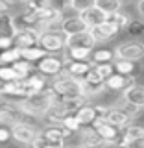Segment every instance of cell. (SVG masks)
Masks as SVG:
<instances>
[{"instance_id":"obj_27","label":"cell","mask_w":144,"mask_h":148,"mask_svg":"<svg viewBox=\"0 0 144 148\" xmlns=\"http://www.w3.org/2000/svg\"><path fill=\"white\" fill-rule=\"evenodd\" d=\"M126 34L131 39H141L144 35V18H131L126 26Z\"/></svg>"},{"instance_id":"obj_30","label":"cell","mask_w":144,"mask_h":148,"mask_svg":"<svg viewBox=\"0 0 144 148\" xmlns=\"http://www.w3.org/2000/svg\"><path fill=\"white\" fill-rule=\"evenodd\" d=\"M94 6L100 8L104 13H115L122 8V4H120V0H96Z\"/></svg>"},{"instance_id":"obj_11","label":"cell","mask_w":144,"mask_h":148,"mask_svg":"<svg viewBox=\"0 0 144 148\" xmlns=\"http://www.w3.org/2000/svg\"><path fill=\"white\" fill-rule=\"evenodd\" d=\"M104 119L107 120V122H111L113 126H117L118 130H124L133 120V117L122 108V106H109V109H107V113H105Z\"/></svg>"},{"instance_id":"obj_20","label":"cell","mask_w":144,"mask_h":148,"mask_svg":"<svg viewBox=\"0 0 144 148\" xmlns=\"http://www.w3.org/2000/svg\"><path fill=\"white\" fill-rule=\"evenodd\" d=\"M74 115H76L78 120L81 122V126H91V124L98 119V113H96L94 104H89V102H85L81 108H78V111Z\"/></svg>"},{"instance_id":"obj_22","label":"cell","mask_w":144,"mask_h":148,"mask_svg":"<svg viewBox=\"0 0 144 148\" xmlns=\"http://www.w3.org/2000/svg\"><path fill=\"white\" fill-rule=\"evenodd\" d=\"M91 50L87 46H67L65 48V58L67 59H80V61H85V59L91 58Z\"/></svg>"},{"instance_id":"obj_42","label":"cell","mask_w":144,"mask_h":148,"mask_svg":"<svg viewBox=\"0 0 144 148\" xmlns=\"http://www.w3.org/2000/svg\"><path fill=\"white\" fill-rule=\"evenodd\" d=\"M131 146H139V148H144V137H139L131 143Z\"/></svg>"},{"instance_id":"obj_26","label":"cell","mask_w":144,"mask_h":148,"mask_svg":"<svg viewBox=\"0 0 144 148\" xmlns=\"http://www.w3.org/2000/svg\"><path fill=\"white\" fill-rule=\"evenodd\" d=\"M20 56L24 59H28V61H33V63H37L39 59H43L44 56H46V52L43 48H41L39 45H33V46H26V48H20Z\"/></svg>"},{"instance_id":"obj_9","label":"cell","mask_w":144,"mask_h":148,"mask_svg":"<svg viewBox=\"0 0 144 148\" xmlns=\"http://www.w3.org/2000/svg\"><path fill=\"white\" fill-rule=\"evenodd\" d=\"M91 126L94 128L96 133L102 137L104 145H117V139L120 137V133H122L117 126H113L111 122H107L104 117H98L94 122L91 124Z\"/></svg>"},{"instance_id":"obj_23","label":"cell","mask_w":144,"mask_h":148,"mask_svg":"<svg viewBox=\"0 0 144 148\" xmlns=\"http://www.w3.org/2000/svg\"><path fill=\"white\" fill-rule=\"evenodd\" d=\"M113 65H115V72L128 74V76H135L137 61H131V59H124V58H117V59L113 61Z\"/></svg>"},{"instance_id":"obj_37","label":"cell","mask_w":144,"mask_h":148,"mask_svg":"<svg viewBox=\"0 0 144 148\" xmlns=\"http://www.w3.org/2000/svg\"><path fill=\"white\" fill-rule=\"evenodd\" d=\"M46 4H50V0H24V9L37 13L39 9H43Z\"/></svg>"},{"instance_id":"obj_33","label":"cell","mask_w":144,"mask_h":148,"mask_svg":"<svg viewBox=\"0 0 144 148\" xmlns=\"http://www.w3.org/2000/svg\"><path fill=\"white\" fill-rule=\"evenodd\" d=\"M107 18H111V21H115L117 22V24L120 26V30H126V26L129 24V21H131V18L128 17V13H124V11H115V13H109V17Z\"/></svg>"},{"instance_id":"obj_38","label":"cell","mask_w":144,"mask_h":148,"mask_svg":"<svg viewBox=\"0 0 144 148\" xmlns=\"http://www.w3.org/2000/svg\"><path fill=\"white\" fill-rule=\"evenodd\" d=\"M11 139V124L0 122V145L2 143H8Z\"/></svg>"},{"instance_id":"obj_17","label":"cell","mask_w":144,"mask_h":148,"mask_svg":"<svg viewBox=\"0 0 144 148\" xmlns=\"http://www.w3.org/2000/svg\"><path fill=\"white\" fill-rule=\"evenodd\" d=\"M67 46H87V48H94L96 41H94V37H92L91 32L85 30V32H80V34L68 35L67 37Z\"/></svg>"},{"instance_id":"obj_6","label":"cell","mask_w":144,"mask_h":148,"mask_svg":"<svg viewBox=\"0 0 144 148\" xmlns=\"http://www.w3.org/2000/svg\"><path fill=\"white\" fill-rule=\"evenodd\" d=\"M117 58L131 59V61H142L144 59V43L141 39H131V41H122L115 48Z\"/></svg>"},{"instance_id":"obj_21","label":"cell","mask_w":144,"mask_h":148,"mask_svg":"<svg viewBox=\"0 0 144 148\" xmlns=\"http://www.w3.org/2000/svg\"><path fill=\"white\" fill-rule=\"evenodd\" d=\"M115 58H117V54H115L113 48H105V46H102V48H92L91 50V58L89 61L92 65L96 63H107V61H115Z\"/></svg>"},{"instance_id":"obj_45","label":"cell","mask_w":144,"mask_h":148,"mask_svg":"<svg viewBox=\"0 0 144 148\" xmlns=\"http://www.w3.org/2000/svg\"><path fill=\"white\" fill-rule=\"evenodd\" d=\"M65 4H68V0H65Z\"/></svg>"},{"instance_id":"obj_12","label":"cell","mask_w":144,"mask_h":148,"mask_svg":"<svg viewBox=\"0 0 144 148\" xmlns=\"http://www.w3.org/2000/svg\"><path fill=\"white\" fill-rule=\"evenodd\" d=\"M59 30L68 37V35H74V34H80V32L89 30V26L83 22L80 13H74V15H65L63 17L61 24H59Z\"/></svg>"},{"instance_id":"obj_14","label":"cell","mask_w":144,"mask_h":148,"mask_svg":"<svg viewBox=\"0 0 144 148\" xmlns=\"http://www.w3.org/2000/svg\"><path fill=\"white\" fill-rule=\"evenodd\" d=\"M24 83H26V91L28 95H35V92H41L44 91L46 87L50 85L48 83V76H44V74H41L39 71L31 72L30 76L24 78Z\"/></svg>"},{"instance_id":"obj_29","label":"cell","mask_w":144,"mask_h":148,"mask_svg":"<svg viewBox=\"0 0 144 148\" xmlns=\"http://www.w3.org/2000/svg\"><path fill=\"white\" fill-rule=\"evenodd\" d=\"M122 135L126 137L129 143H133L135 139H139V137H144V126H142V124H131V122H129L128 126L124 128Z\"/></svg>"},{"instance_id":"obj_2","label":"cell","mask_w":144,"mask_h":148,"mask_svg":"<svg viewBox=\"0 0 144 148\" xmlns=\"http://www.w3.org/2000/svg\"><path fill=\"white\" fill-rule=\"evenodd\" d=\"M50 87L59 98H74V96H85L83 95V82L80 78H74L68 72H61L52 78Z\"/></svg>"},{"instance_id":"obj_18","label":"cell","mask_w":144,"mask_h":148,"mask_svg":"<svg viewBox=\"0 0 144 148\" xmlns=\"http://www.w3.org/2000/svg\"><path fill=\"white\" fill-rule=\"evenodd\" d=\"M122 98L144 108V85L135 82L133 85H129L126 91H122Z\"/></svg>"},{"instance_id":"obj_15","label":"cell","mask_w":144,"mask_h":148,"mask_svg":"<svg viewBox=\"0 0 144 148\" xmlns=\"http://www.w3.org/2000/svg\"><path fill=\"white\" fill-rule=\"evenodd\" d=\"M91 67H92V63L89 61V59H85V61H80V59H68V61L65 63V72H68L70 76L80 78L81 80V78L91 71Z\"/></svg>"},{"instance_id":"obj_16","label":"cell","mask_w":144,"mask_h":148,"mask_svg":"<svg viewBox=\"0 0 144 148\" xmlns=\"http://www.w3.org/2000/svg\"><path fill=\"white\" fill-rule=\"evenodd\" d=\"M80 17L83 18V22L91 28V26H96V24H100V22H104L105 18L109 17V13H104L100 8L92 6L89 9H85V11H80Z\"/></svg>"},{"instance_id":"obj_4","label":"cell","mask_w":144,"mask_h":148,"mask_svg":"<svg viewBox=\"0 0 144 148\" xmlns=\"http://www.w3.org/2000/svg\"><path fill=\"white\" fill-rule=\"evenodd\" d=\"M68 59L65 58V54H46L43 59H39V61L35 63L37 71L41 74H44V76L48 78H54L57 76V74H61L65 71V63H67Z\"/></svg>"},{"instance_id":"obj_5","label":"cell","mask_w":144,"mask_h":148,"mask_svg":"<svg viewBox=\"0 0 144 148\" xmlns=\"http://www.w3.org/2000/svg\"><path fill=\"white\" fill-rule=\"evenodd\" d=\"M89 32L92 34V37H94L96 45H100V43H109V41L115 39V37H117L122 30H120V26H118L115 21H111V18H105V21L100 22V24L91 26Z\"/></svg>"},{"instance_id":"obj_39","label":"cell","mask_w":144,"mask_h":148,"mask_svg":"<svg viewBox=\"0 0 144 148\" xmlns=\"http://www.w3.org/2000/svg\"><path fill=\"white\" fill-rule=\"evenodd\" d=\"M11 46H15L11 35H0V50H8V48H11Z\"/></svg>"},{"instance_id":"obj_41","label":"cell","mask_w":144,"mask_h":148,"mask_svg":"<svg viewBox=\"0 0 144 148\" xmlns=\"http://www.w3.org/2000/svg\"><path fill=\"white\" fill-rule=\"evenodd\" d=\"M137 11L141 15V18H144V0H139L137 2Z\"/></svg>"},{"instance_id":"obj_3","label":"cell","mask_w":144,"mask_h":148,"mask_svg":"<svg viewBox=\"0 0 144 148\" xmlns=\"http://www.w3.org/2000/svg\"><path fill=\"white\" fill-rule=\"evenodd\" d=\"M37 45H39L46 54H61V52H65V48H67V35H65L61 30L48 28V30L41 32L39 43Z\"/></svg>"},{"instance_id":"obj_28","label":"cell","mask_w":144,"mask_h":148,"mask_svg":"<svg viewBox=\"0 0 144 148\" xmlns=\"http://www.w3.org/2000/svg\"><path fill=\"white\" fill-rule=\"evenodd\" d=\"M20 48L11 46L8 50H0V65H13L17 59H20Z\"/></svg>"},{"instance_id":"obj_31","label":"cell","mask_w":144,"mask_h":148,"mask_svg":"<svg viewBox=\"0 0 144 148\" xmlns=\"http://www.w3.org/2000/svg\"><path fill=\"white\" fill-rule=\"evenodd\" d=\"M94 2L96 0H68V4H63V6H68L70 11H74V13H80V11H85V9L92 8Z\"/></svg>"},{"instance_id":"obj_32","label":"cell","mask_w":144,"mask_h":148,"mask_svg":"<svg viewBox=\"0 0 144 148\" xmlns=\"http://www.w3.org/2000/svg\"><path fill=\"white\" fill-rule=\"evenodd\" d=\"M61 124H63V126L67 128V130H70L72 133H78V132H80V130L83 128V126H81V122L78 120V117H76L74 113L67 115V117H65V119L61 120Z\"/></svg>"},{"instance_id":"obj_19","label":"cell","mask_w":144,"mask_h":148,"mask_svg":"<svg viewBox=\"0 0 144 148\" xmlns=\"http://www.w3.org/2000/svg\"><path fill=\"white\" fill-rule=\"evenodd\" d=\"M78 135H80V145H85V146H102L104 145L102 137L96 133V130L92 126H83L78 132Z\"/></svg>"},{"instance_id":"obj_10","label":"cell","mask_w":144,"mask_h":148,"mask_svg":"<svg viewBox=\"0 0 144 148\" xmlns=\"http://www.w3.org/2000/svg\"><path fill=\"white\" fill-rule=\"evenodd\" d=\"M104 83H105V91H109V92H122V91H126L129 85L135 83V76L113 72L111 76H107L104 80Z\"/></svg>"},{"instance_id":"obj_1","label":"cell","mask_w":144,"mask_h":148,"mask_svg":"<svg viewBox=\"0 0 144 148\" xmlns=\"http://www.w3.org/2000/svg\"><path fill=\"white\" fill-rule=\"evenodd\" d=\"M59 100L61 98H59L52 91V87L48 85L44 91L35 92V95H28L26 98L18 100V104H20L22 111H24L28 117H43L46 113V109H48L54 102H59Z\"/></svg>"},{"instance_id":"obj_44","label":"cell","mask_w":144,"mask_h":148,"mask_svg":"<svg viewBox=\"0 0 144 148\" xmlns=\"http://www.w3.org/2000/svg\"><path fill=\"white\" fill-rule=\"evenodd\" d=\"M126 2H129V0H120V4H122V6H124V4H126Z\"/></svg>"},{"instance_id":"obj_40","label":"cell","mask_w":144,"mask_h":148,"mask_svg":"<svg viewBox=\"0 0 144 148\" xmlns=\"http://www.w3.org/2000/svg\"><path fill=\"white\" fill-rule=\"evenodd\" d=\"M11 9H13V4L9 0H0V15L2 13H11Z\"/></svg>"},{"instance_id":"obj_8","label":"cell","mask_w":144,"mask_h":148,"mask_svg":"<svg viewBox=\"0 0 144 148\" xmlns=\"http://www.w3.org/2000/svg\"><path fill=\"white\" fill-rule=\"evenodd\" d=\"M81 82H83V95L87 98H92V96H98V95H104L105 92L104 78L94 71V67H91V71L81 78Z\"/></svg>"},{"instance_id":"obj_34","label":"cell","mask_w":144,"mask_h":148,"mask_svg":"<svg viewBox=\"0 0 144 148\" xmlns=\"http://www.w3.org/2000/svg\"><path fill=\"white\" fill-rule=\"evenodd\" d=\"M17 78L18 74L15 72V69L11 65H0V82H13Z\"/></svg>"},{"instance_id":"obj_7","label":"cell","mask_w":144,"mask_h":148,"mask_svg":"<svg viewBox=\"0 0 144 148\" xmlns=\"http://www.w3.org/2000/svg\"><path fill=\"white\" fill-rule=\"evenodd\" d=\"M37 133H39V130L28 120H18V122L11 124V137L18 145H31V141L35 139Z\"/></svg>"},{"instance_id":"obj_43","label":"cell","mask_w":144,"mask_h":148,"mask_svg":"<svg viewBox=\"0 0 144 148\" xmlns=\"http://www.w3.org/2000/svg\"><path fill=\"white\" fill-rule=\"evenodd\" d=\"M11 4H24V0H9Z\"/></svg>"},{"instance_id":"obj_25","label":"cell","mask_w":144,"mask_h":148,"mask_svg":"<svg viewBox=\"0 0 144 148\" xmlns=\"http://www.w3.org/2000/svg\"><path fill=\"white\" fill-rule=\"evenodd\" d=\"M11 67L15 69V72L18 74V78H26V76H30L31 72H35V71H37L35 63H33V61H28V59H24V58L17 59V61L13 63Z\"/></svg>"},{"instance_id":"obj_36","label":"cell","mask_w":144,"mask_h":148,"mask_svg":"<svg viewBox=\"0 0 144 148\" xmlns=\"http://www.w3.org/2000/svg\"><path fill=\"white\" fill-rule=\"evenodd\" d=\"M118 106H122V108L126 109V111H128L129 115H131L133 119L139 117V115H141V111L144 109V108H141V106L133 104V102H128V100H124V98H120V104H118Z\"/></svg>"},{"instance_id":"obj_13","label":"cell","mask_w":144,"mask_h":148,"mask_svg":"<svg viewBox=\"0 0 144 148\" xmlns=\"http://www.w3.org/2000/svg\"><path fill=\"white\" fill-rule=\"evenodd\" d=\"M39 35L41 30L39 28H26V30L17 32L15 37H13V45L17 48H26V46H33L39 43Z\"/></svg>"},{"instance_id":"obj_24","label":"cell","mask_w":144,"mask_h":148,"mask_svg":"<svg viewBox=\"0 0 144 148\" xmlns=\"http://www.w3.org/2000/svg\"><path fill=\"white\" fill-rule=\"evenodd\" d=\"M17 28H15V18L11 13H2L0 15V35H11L15 37Z\"/></svg>"},{"instance_id":"obj_35","label":"cell","mask_w":144,"mask_h":148,"mask_svg":"<svg viewBox=\"0 0 144 148\" xmlns=\"http://www.w3.org/2000/svg\"><path fill=\"white\" fill-rule=\"evenodd\" d=\"M92 67H94V71L98 72L100 76L104 78V80L115 72V65H113V61H107V63H96V65H92Z\"/></svg>"}]
</instances>
